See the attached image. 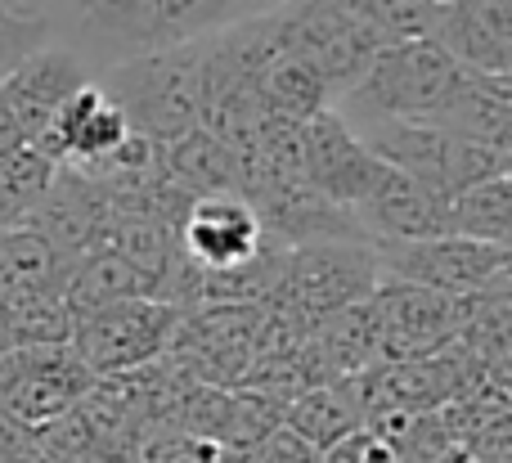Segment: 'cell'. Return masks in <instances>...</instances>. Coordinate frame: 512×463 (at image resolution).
Wrapping results in <instances>:
<instances>
[{
  "label": "cell",
  "mask_w": 512,
  "mask_h": 463,
  "mask_svg": "<svg viewBox=\"0 0 512 463\" xmlns=\"http://www.w3.org/2000/svg\"><path fill=\"white\" fill-rule=\"evenodd\" d=\"M99 86L113 95L131 131L153 144L180 140L203 117V36L108 63Z\"/></svg>",
  "instance_id": "3957f363"
},
{
  "label": "cell",
  "mask_w": 512,
  "mask_h": 463,
  "mask_svg": "<svg viewBox=\"0 0 512 463\" xmlns=\"http://www.w3.org/2000/svg\"><path fill=\"white\" fill-rule=\"evenodd\" d=\"M18 149H27V135H23V126L14 122L9 104L0 99V158H9V153H18Z\"/></svg>",
  "instance_id": "484cf974"
},
{
  "label": "cell",
  "mask_w": 512,
  "mask_h": 463,
  "mask_svg": "<svg viewBox=\"0 0 512 463\" xmlns=\"http://www.w3.org/2000/svg\"><path fill=\"white\" fill-rule=\"evenodd\" d=\"M180 324V311L153 302V297H126V302H108L99 311L72 320V347L86 360L95 378L135 374V369L162 360L171 333Z\"/></svg>",
  "instance_id": "ba28073f"
},
{
  "label": "cell",
  "mask_w": 512,
  "mask_h": 463,
  "mask_svg": "<svg viewBox=\"0 0 512 463\" xmlns=\"http://www.w3.org/2000/svg\"><path fill=\"white\" fill-rule=\"evenodd\" d=\"M63 284H68V261L45 243V234H36L32 225L0 230V306L63 293Z\"/></svg>",
  "instance_id": "2e32d148"
},
{
  "label": "cell",
  "mask_w": 512,
  "mask_h": 463,
  "mask_svg": "<svg viewBox=\"0 0 512 463\" xmlns=\"http://www.w3.org/2000/svg\"><path fill=\"white\" fill-rule=\"evenodd\" d=\"M297 167L306 189H315L324 203L346 207V212L382 176V162L373 158L369 144L360 140V131L333 104L319 108L315 117H306L297 126Z\"/></svg>",
  "instance_id": "9c48e42d"
},
{
  "label": "cell",
  "mask_w": 512,
  "mask_h": 463,
  "mask_svg": "<svg viewBox=\"0 0 512 463\" xmlns=\"http://www.w3.org/2000/svg\"><path fill=\"white\" fill-rule=\"evenodd\" d=\"M355 423H360V410H355L351 392L346 387H306V392H297L288 405H283V428H292L301 441H310V446L324 455V450H333L337 441H346L355 432Z\"/></svg>",
  "instance_id": "ffe728a7"
},
{
  "label": "cell",
  "mask_w": 512,
  "mask_h": 463,
  "mask_svg": "<svg viewBox=\"0 0 512 463\" xmlns=\"http://www.w3.org/2000/svg\"><path fill=\"white\" fill-rule=\"evenodd\" d=\"M162 176L189 198L239 194V162L212 131L194 126L189 135L162 144Z\"/></svg>",
  "instance_id": "e0dca14e"
},
{
  "label": "cell",
  "mask_w": 512,
  "mask_h": 463,
  "mask_svg": "<svg viewBox=\"0 0 512 463\" xmlns=\"http://www.w3.org/2000/svg\"><path fill=\"white\" fill-rule=\"evenodd\" d=\"M270 5H283V0H261V9H270Z\"/></svg>",
  "instance_id": "f1b7e54d"
},
{
  "label": "cell",
  "mask_w": 512,
  "mask_h": 463,
  "mask_svg": "<svg viewBox=\"0 0 512 463\" xmlns=\"http://www.w3.org/2000/svg\"><path fill=\"white\" fill-rule=\"evenodd\" d=\"M95 77L90 63L72 50L68 41H45L41 50H32L9 77H0V99L9 104L14 122L23 126L27 144L50 126V117L77 95L86 81Z\"/></svg>",
  "instance_id": "4fadbf2b"
},
{
  "label": "cell",
  "mask_w": 512,
  "mask_h": 463,
  "mask_svg": "<svg viewBox=\"0 0 512 463\" xmlns=\"http://www.w3.org/2000/svg\"><path fill=\"white\" fill-rule=\"evenodd\" d=\"M432 45L454 63L486 77H508L512 68V0H450L436 5Z\"/></svg>",
  "instance_id": "9a60e30c"
},
{
  "label": "cell",
  "mask_w": 512,
  "mask_h": 463,
  "mask_svg": "<svg viewBox=\"0 0 512 463\" xmlns=\"http://www.w3.org/2000/svg\"><path fill=\"white\" fill-rule=\"evenodd\" d=\"M378 275L396 284L432 288L445 297H481V293H508V266L512 252L499 243L459 239H414V243H378Z\"/></svg>",
  "instance_id": "8992f818"
},
{
  "label": "cell",
  "mask_w": 512,
  "mask_h": 463,
  "mask_svg": "<svg viewBox=\"0 0 512 463\" xmlns=\"http://www.w3.org/2000/svg\"><path fill=\"white\" fill-rule=\"evenodd\" d=\"M99 378L86 369L72 342L9 347L0 356V414L41 432L86 401Z\"/></svg>",
  "instance_id": "52a82bcc"
},
{
  "label": "cell",
  "mask_w": 512,
  "mask_h": 463,
  "mask_svg": "<svg viewBox=\"0 0 512 463\" xmlns=\"http://www.w3.org/2000/svg\"><path fill=\"white\" fill-rule=\"evenodd\" d=\"M346 5L378 32L382 45L432 41V23H436L432 0H346Z\"/></svg>",
  "instance_id": "603a6c76"
},
{
  "label": "cell",
  "mask_w": 512,
  "mask_h": 463,
  "mask_svg": "<svg viewBox=\"0 0 512 463\" xmlns=\"http://www.w3.org/2000/svg\"><path fill=\"white\" fill-rule=\"evenodd\" d=\"M315 459H319V450L310 441H301L292 428H283V423L265 432L248 455V463H315Z\"/></svg>",
  "instance_id": "d4e9b609"
},
{
  "label": "cell",
  "mask_w": 512,
  "mask_h": 463,
  "mask_svg": "<svg viewBox=\"0 0 512 463\" xmlns=\"http://www.w3.org/2000/svg\"><path fill=\"white\" fill-rule=\"evenodd\" d=\"M0 9H32V0H0Z\"/></svg>",
  "instance_id": "83f0119b"
},
{
  "label": "cell",
  "mask_w": 512,
  "mask_h": 463,
  "mask_svg": "<svg viewBox=\"0 0 512 463\" xmlns=\"http://www.w3.org/2000/svg\"><path fill=\"white\" fill-rule=\"evenodd\" d=\"M108 221H113V203H108V185L81 176L72 167H54V180L45 189V198L32 212V230L45 234L54 252L63 261H81L86 252L104 248Z\"/></svg>",
  "instance_id": "7c38bea8"
},
{
  "label": "cell",
  "mask_w": 512,
  "mask_h": 463,
  "mask_svg": "<svg viewBox=\"0 0 512 463\" xmlns=\"http://www.w3.org/2000/svg\"><path fill=\"white\" fill-rule=\"evenodd\" d=\"M126 135H131V126H126L122 108L99 86V77H90L86 86L50 117V126H45L27 149H36L45 162H54V167L90 171L95 162H104Z\"/></svg>",
  "instance_id": "8fae6325"
},
{
  "label": "cell",
  "mask_w": 512,
  "mask_h": 463,
  "mask_svg": "<svg viewBox=\"0 0 512 463\" xmlns=\"http://www.w3.org/2000/svg\"><path fill=\"white\" fill-rule=\"evenodd\" d=\"M14 347V338H9V320H5V306H0V356Z\"/></svg>",
  "instance_id": "4316f807"
},
{
  "label": "cell",
  "mask_w": 512,
  "mask_h": 463,
  "mask_svg": "<svg viewBox=\"0 0 512 463\" xmlns=\"http://www.w3.org/2000/svg\"><path fill=\"white\" fill-rule=\"evenodd\" d=\"M126 297H149V279L126 257H117L113 248H95L68 266L63 302H68L72 320H81V315L99 311L108 302H126Z\"/></svg>",
  "instance_id": "d6986e66"
},
{
  "label": "cell",
  "mask_w": 512,
  "mask_h": 463,
  "mask_svg": "<svg viewBox=\"0 0 512 463\" xmlns=\"http://www.w3.org/2000/svg\"><path fill=\"white\" fill-rule=\"evenodd\" d=\"M45 41H54L50 18H41L36 9H0V77H9Z\"/></svg>",
  "instance_id": "cb8c5ba5"
},
{
  "label": "cell",
  "mask_w": 512,
  "mask_h": 463,
  "mask_svg": "<svg viewBox=\"0 0 512 463\" xmlns=\"http://www.w3.org/2000/svg\"><path fill=\"white\" fill-rule=\"evenodd\" d=\"M256 104L265 117H279V122H306L319 108H328V86L315 68H310L301 54L279 50L261 72H256Z\"/></svg>",
  "instance_id": "ac0fdd59"
},
{
  "label": "cell",
  "mask_w": 512,
  "mask_h": 463,
  "mask_svg": "<svg viewBox=\"0 0 512 463\" xmlns=\"http://www.w3.org/2000/svg\"><path fill=\"white\" fill-rule=\"evenodd\" d=\"M378 257L373 243L364 239H324V243H297L288 248L283 261L279 288L270 293V302H279L283 311H292L310 333L328 320V315L360 306L378 293Z\"/></svg>",
  "instance_id": "277c9868"
},
{
  "label": "cell",
  "mask_w": 512,
  "mask_h": 463,
  "mask_svg": "<svg viewBox=\"0 0 512 463\" xmlns=\"http://www.w3.org/2000/svg\"><path fill=\"white\" fill-rule=\"evenodd\" d=\"M351 216L373 248L450 234V198L436 194L423 180L405 176V171L387 167V162H382V176L373 180V189L351 207Z\"/></svg>",
  "instance_id": "30bf717a"
},
{
  "label": "cell",
  "mask_w": 512,
  "mask_h": 463,
  "mask_svg": "<svg viewBox=\"0 0 512 463\" xmlns=\"http://www.w3.org/2000/svg\"><path fill=\"white\" fill-rule=\"evenodd\" d=\"M270 9L279 18L283 50L301 54L324 77L333 104L364 77L373 54L382 50L378 32L346 0H283V5Z\"/></svg>",
  "instance_id": "5b68a950"
},
{
  "label": "cell",
  "mask_w": 512,
  "mask_h": 463,
  "mask_svg": "<svg viewBox=\"0 0 512 463\" xmlns=\"http://www.w3.org/2000/svg\"><path fill=\"white\" fill-rule=\"evenodd\" d=\"M472 68L432 41L382 45L364 77L337 99L346 122H441Z\"/></svg>",
  "instance_id": "7a4b0ae2"
},
{
  "label": "cell",
  "mask_w": 512,
  "mask_h": 463,
  "mask_svg": "<svg viewBox=\"0 0 512 463\" xmlns=\"http://www.w3.org/2000/svg\"><path fill=\"white\" fill-rule=\"evenodd\" d=\"M86 63H122L162 45L198 41L261 9V0H32Z\"/></svg>",
  "instance_id": "6da1fadb"
},
{
  "label": "cell",
  "mask_w": 512,
  "mask_h": 463,
  "mask_svg": "<svg viewBox=\"0 0 512 463\" xmlns=\"http://www.w3.org/2000/svg\"><path fill=\"white\" fill-rule=\"evenodd\" d=\"M450 234L508 248V239H512V180L495 176V180H481V185L454 194L450 198Z\"/></svg>",
  "instance_id": "44dd1931"
},
{
  "label": "cell",
  "mask_w": 512,
  "mask_h": 463,
  "mask_svg": "<svg viewBox=\"0 0 512 463\" xmlns=\"http://www.w3.org/2000/svg\"><path fill=\"white\" fill-rule=\"evenodd\" d=\"M265 243H270V234L261 230V221H256L252 203L243 194L194 198L185 221H180V252L203 275H221V270L243 266Z\"/></svg>",
  "instance_id": "5bb4252c"
},
{
  "label": "cell",
  "mask_w": 512,
  "mask_h": 463,
  "mask_svg": "<svg viewBox=\"0 0 512 463\" xmlns=\"http://www.w3.org/2000/svg\"><path fill=\"white\" fill-rule=\"evenodd\" d=\"M50 180L54 162H45L36 149H18L0 158V230H18V225L32 221Z\"/></svg>",
  "instance_id": "7402d4cb"
},
{
  "label": "cell",
  "mask_w": 512,
  "mask_h": 463,
  "mask_svg": "<svg viewBox=\"0 0 512 463\" xmlns=\"http://www.w3.org/2000/svg\"><path fill=\"white\" fill-rule=\"evenodd\" d=\"M432 5H450V0H432Z\"/></svg>",
  "instance_id": "f546056e"
}]
</instances>
